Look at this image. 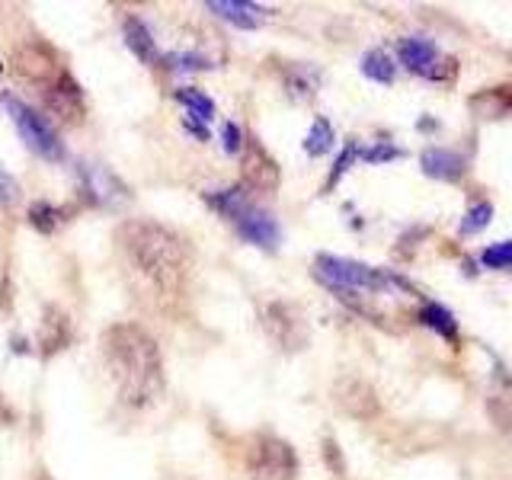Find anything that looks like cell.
I'll list each match as a JSON object with an SVG mask.
<instances>
[{"label": "cell", "instance_id": "cell-17", "mask_svg": "<svg viewBox=\"0 0 512 480\" xmlns=\"http://www.w3.org/2000/svg\"><path fill=\"white\" fill-rule=\"evenodd\" d=\"M420 164H423V173L432 176V180H458L464 173V160L455 151H445V148H426Z\"/></svg>", "mask_w": 512, "mask_h": 480}, {"label": "cell", "instance_id": "cell-19", "mask_svg": "<svg viewBox=\"0 0 512 480\" xmlns=\"http://www.w3.org/2000/svg\"><path fill=\"white\" fill-rule=\"evenodd\" d=\"M282 80H285V90L292 100H311L317 93V84H320V74L311 64H288L282 71Z\"/></svg>", "mask_w": 512, "mask_h": 480}, {"label": "cell", "instance_id": "cell-16", "mask_svg": "<svg viewBox=\"0 0 512 480\" xmlns=\"http://www.w3.org/2000/svg\"><path fill=\"white\" fill-rule=\"evenodd\" d=\"M205 7L237 29H260L266 20V7L250 4V0H208Z\"/></svg>", "mask_w": 512, "mask_h": 480}, {"label": "cell", "instance_id": "cell-29", "mask_svg": "<svg viewBox=\"0 0 512 480\" xmlns=\"http://www.w3.org/2000/svg\"><path fill=\"white\" fill-rule=\"evenodd\" d=\"M359 157L368 160V164H384V160L400 157V148H394V144H375V148H359Z\"/></svg>", "mask_w": 512, "mask_h": 480}, {"label": "cell", "instance_id": "cell-14", "mask_svg": "<svg viewBox=\"0 0 512 480\" xmlns=\"http://www.w3.org/2000/svg\"><path fill=\"white\" fill-rule=\"evenodd\" d=\"M77 173H80V186H84V192L96 205H112V202H119V199H128L125 186L109 170L96 167V164H80Z\"/></svg>", "mask_w": 512, "mask_h": 480}, {"label": "cell", "instance_id": "cell-26", "mask_svg": "<svg viewBox=\"0 0 512 480\" xmlns=\"http://www.w3.org/2000/svg\"><path fill=\"white\" fill-rule=\"evenodd\" d=\"M490 215H493L490 202H477V205H471V212L461 218V234H477L480 228H487V224H490Z\"/></svg>", "mask_w": 512, "mask_h": 480}, {"label": "cell", "instance_id": "cell-3", "mask_svg": "<svg viewBox=\"0 0 512 480\" xmlns=\"http://www.w3.org/2000/svg\"><path fill=\"white\" fill-rule=\"evenodd\" d=\"M205 202L212 205L221 218H228L247 244L260 247V250H276L279 247V240H282L279 221L272 218L266 208L256 205L244 186L205 192Z\"/></svg>", "mask_w": 512, "mask_h": 480}, {"label": "cell", "instance_id": "cell-18", "mask_svg": "<svg viewBox=\"0 0 512 480\" xmlns=\"http://www.w3.org/2000/svg\"><path fill=\"white\" fill-rule=\"evenodd\" d=\"M471 109L480 119H503L512 116V87H493L471 96Z\"/></svg>", "mask_w": 512, "mask_h": 480}, {"label": "cell", "instance_id": "cell-1", "mask_svg": "<svg viewBox=\"0 0 512 480\" xmlns=\"http://www.w3.org/2000/svg\"><path fill=\"white\" fill-rule=\"evenodd\" d=\"M116 240L125 253L128 266L148 282L160 298H183L192 269H196V256H192L189 240L167 228V224L151 218H132L122 221Z\"/></svg>", "mask_w": 512, "mask_h": 480}, {"label": "cell", "instance_id": "cell-13", "mask_svg": "<svg viewBox=\"0 0 512 480\" xmlns=\"http://www.w3.org/2000/svg\"><path fill=\"white\" fill-rule=\"evenodd\" d=\"M68 343H71V317L58 304H45L39 324V352L45 359H52L55 352L68 349Z\"/></svg>", "mask_w": 512, "mask_h": 480}, {"label": "cell", "instance_id": "cell-15", "mask_svg": "<svg viewBox=\"0 0 512 480\" xmlns=\"http://www.w3.org/2000/svg\"><path fill=\"white\" fill-rule=\"evenodd\" d=\"M122 36H125V45L132 48V55L144 64H160L164 61V55H160V48H157V39H154V32L148 29V23L141 20V16H132L128 13L125 20H122Z\"/></svg>", "mask_w": 512, "mask_h": 480}, {"label": "cell", "instance_id": "cell-32", "mask_svg": "<svg viewBox=\"0 0 512 480\" xmlns=\"http://www.w3.org/2000/svg\"><path fill=\"white\" fill-rule=\"evenodd\" d=\"M183 128L192 135V138H199V141H208L212 138V132H208V125L205 122H196V119H189V116H183Z\"/></svg>", "mask_w": 512, "mask_h": 480}, {"label": "cell", "instance_id": "cell-4", "mask_svg": "<svg viewBox=\"0 0 512 480\" xmlns=\"http://www.w3.org/2000/svg\"><path fill=\"white\" fill-rule=\"evenodd\" d=\"M314 279L327 285L330 292L340 295H381L388 285H400V279L388 276V272L372 269L365 263L346 260V256H317L314 260Z\"/></svg>", "mask_w": 512, "mask_h": 480}, {"label": "cell", "instance_id": "cell-12", "mask_svg": "<svg viewBox=\"0 0 512 480\" xmlns=\"http://www.w3.org/2000/svg\"><path fill=\"white\" fill-rule=\"evenodd\" d=\"M397 55H400V64H404L410 74L426 77V80H439L442 64H452V61H445L439 55V48L426 39H400Z\"/></svg>", "mask_w": 512, "mask_h": 480}, {"label": "cell", "instance_id": "cell-25", "mask_svg": "<svg viewBox=\"0 0 512 480\" xmlns=\"http://www.w3.org/2000/svg\"><path fill=\"white\" fill-rule=\"evenodd\" d=\"M480 263H484L487 269H506V266H512V240H500V244L487 247L484 253H480Z\"/></svg>", "mask_w": 512, "mask_h": 480}, {"label": "cell", "instance_id": "cell-9", "mask_svg": "<svg viewBox=\"0 0 512 480\" xmlns=\"http://www.w3.org/2000/svg\"><path fill=\"white\" fill-rule=\"evenodd\" d=\"M42 100H45V109L52 112L61 125H71V128L84 125V119H87V93L74 80L71 71H61L52 84H45L42 87Z\"/></svg>", "mask_w": 512, "mask_h": 480}, {"label": "cell", "instance_id": "cell-31", "mask_svg": "<svg viewBox=\"0 0 512 480\" xmlns=\"http://www.w3.org/2000/svg\"><path fill=\"white\" fill-rule=\"evenodd\" d=\"M224 151L228 154H240V148H244V132H240V125L237 122H224Z\"/></svg>", "mask_w": 512, "mask_h": 480}, {"label": "cell", "instance_id": "cell-5", "mask_svg": "<svg viewBox=\"0 0 512 480\" xmlns=\"http://www.w3.org/2000/svg\"><path fill=\"white\" fill-rule=\"evenodd\" d=\"M4 109L10 112V122L16 125V132H20V138L26 141V148L32 154H39L42 160H64V144L58 138V132L52 128V122H48L39 109H32L29 103L16 100V96H4Z\"/></svg>", "mask_w": 512, "mask_h": 480}, {"label": "cell", "instance_id": "cell-10", "mask_svg": "<svg viewBox=\"0 0 512 480\" xmlns=\"http://www.w3.org/2000/svg\"><path fill=\"white\" fill-rule=\"evenodd\" d=\"M330 394H333V404L340 407L346 416H352V420L368 423V420H375V416L381 413L378 391L359 375H343L340 381L333 384Z\"/></svg>", "mask_w": 512, "mask_h": 480}, {"label": "cell", "instance_id": "cell-7", "mask_svg": "<svg viewBox=\"0 0 512 480\" xmlns=\"http://www.w3.org/2000/svg\"><path fill=\"white\" fill-rule=\"evenodd\" d=\"M260 320H263L266 336L282 352H301L304 346L311 343V330H308V324H304V317H301V311L295 308V304L269 301V304H263Z\"/></svg>", "mask_w": 512, "mask_h": 480}, {"label": "cell", "instance_id": "cell-28", "mask_svg": "<svg viewBox=\"0 0 512 480\" xmlns=\"http://www.w3.org/2000/svg\"><path fill=\"white\" fill-rule=\"evenodd\" d=\"M16 202H20V183H16V176H10L0 167V208H10Z\"/></svg>", "mask_w": 512, "mask_h": 480}, {"label": "cell", "instance_id": "cell-21", "mask_svg": "<svg viewBox=\"0 0 512 480\" xmlns=\"http://www.w3.org/2000/svg\"><path fill=\"white\" fill-rule=\"evenodd\" d=\"M420 320L429 327V330H436L439 336H445L448 343H455L458 340V324H455V317L448 308H442V304L436 301H426L423 304V311H420Z\"/></svg>", "mask_w": 512, "mask_h": 480}, {"label": "cell", "instance_id": "cell-2", "mask_svg": "<svg viewBox=\"0 0 512 480\" xmlns=\"http://www.w3.org/2000/svg\"><path fill=\"white\" fill-rule=\"evenodd\" d=\"M103 359L112 381H116L119 400L132 410L151 407L164 394V352H160L151 330L135 320H119L103 330Z\"/></svg>", "mask_w": 512, "mask_h": 480}, {"label": "cell", "instance_id": "cell-33", "mask_svg": "<svg viewBox=\"0 0 512 480\" xmlns=\"http://www.w3.org/2000/svg\"><path fill=\"white\" fill-rule=\"evenodd\" d=\"M0 71H4V64H0Z\"/></svg>", "mask_w": 512, "mask_h": 480}, {"label": "cell", "instance_id": "cell-6", "mask_svg": "<svg viewBox=\"0 0 512 480\" xmlns=\"http://www.w3.org/2000/svg\"><path fill=\"white\" fill-rule=\"evenodd\" d=\"M247 471L253 480H295L298 477V455L285 439L260 432L247 448Z\"/></svg>", "mask_w": 512, "mask_h": 480}, {"label": "cell", "instance_id": "cell-27", "mask_svg": "<svg viewBox=\"0 0 512 480\" xmlns=\"http://www.w3.org/2000/svg\"><path fill=\"white\" fill-rule=\"evenodd\" d=\"M352 160H359V144H346L343 154L336 157V164H333V173H330V180H327V189H333L336 183L343 180V173L352 167Z\"/></svg>", "mask_w": 512, "mask_h": 480}, {"label": "cell", "instance_id": "cell-23", "mask_svg": "<svg viewBox=\"0 0 512 480\" xmlns=\"http://www.w3.org/2000/svg\"><path fill=\"white\" fill-rule=\"evenodd\" d=\"M362 74L368 80H375V84H394L397 68H394V61H391L388 52L375 48V52H365V58H362Z\"/></svg>", "mask_w": 512, "mask_h": 480}, {"label": "cell", "instance_id": "cell-24", "mask_svg": "<svg viewBox=\"0 0 512 480\" xmlns=\"http://www.w3.org/2000/svg\"><path fill=\"white\" fill-rule=\"evenodd\" d=\"M333 148V125L327 119H314L308 138H304V151L308 157H324Z\"/></svg>", "mask_w": 512, "mask_h": 480}, {"label": "cell", "instance_id": "cell-20", "mask_svg": "<svg viewBox=\"0 0 512 480\" xmlns=\"http://www.w3.org/2000/svg\"><path fill=\"white\" fill-rule=\"evenodd\" d=\"M176 103H180L186 109V116L189 119H196V122H212L215 119V100L212 96H205L202 90L196 87H183V90H176Z\"/></svg>", "mask_w": 512, "mask_h": 480}, {"label": "cell", "instance_id": "cell-22", "mask_svg": "<svg viewBox=\"0 0 512 480\" xmlns=\"http://www.w3.org/2000/svg\"><path fill=\"white\" fill-rule=\"evenodd\" d=\"M64 221H68V212L52 205V202H32L29 205V224L42 234H55Z\"/></svg>", "mask_w": 512, "mask_h": 480}, {"label": "cell", "instance_id": "cell-11", "mask_svg": "<svg viewBox=\"0 0 512 480\" xmlns=\"http://www.w3.org/2000/svg\"><path fill=\"white\" fill-rule=\"evenodd\" d=\"M13 64L26 80H32V84H39V87L52 84V80L64 71L58 55H55V48L39 42V39H29L20 48H13Z\"/></svg>", "mask_w": 512, "mask_h": 480}, {"label": "cell", "instance_id": "cell-30", "mask_svg": "<svg viewBox=\"0 0 512 480\" xmlns=\"http://www.w3.org/2000/svg\"><path fill=\"white\" fill-rule=\"evenodd\" d=\"M324 461H327V468L336 474V477H343L346 474V461H343V452H340V445H336V439H324Z\"/></svg>", "mask_w": 512, "mask_h": 480}, {"label": "cell", "instance_id": "cell-8", "mask_svg": "<svg viewBox=\"0 0 512 480\" xmlns=\"http://www.w3.org/2000/svg\"><path fill=\"white\" fill-rule=\"evenodd\" d=\"M282 183V173H279V164L276 157H272L260 138L253 135H244V148H240V186L250 189V192H276Z\"/></svg>", "mask_w": 512, "mask_h": 480}]
</instances>
